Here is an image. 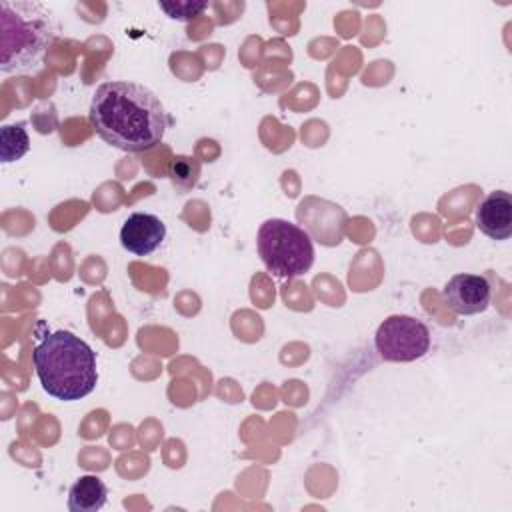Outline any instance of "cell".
Segmentation results:
<instances>
[{"mask_svg":"<svg viewBox=\"0 0 512 512\" xmlns=\"http://www.w3.org/2000/svg\"><path fill=\"white\" fill-rule=\"evenodd\" d=\"M88 116L96 134L124 152L152 150L168 128V114L158 96L128 80L102 82L92 96Z\"/></svg>","mask_w":512,"mask_h":512,"instance_id":"6da1fadb","label":"cell"},{"mask_svg":"<svg viewBox=\"0 0 512 512\" xmlns=\"http://www.w3.org/2000/svg\"><path fill=\"white\" fill-rule=\"evenodd\" d=\"M32 364L44 392L62 402L88 396L98 382L94 350L66 330L46 334L32 352Z\"/></svg>","mask_w":512,"mask_h":512,"instance_id":"7a4b0ae2","label":"cell"},{"mask_svg":"<svg viewBox=\"0 0 512 512\" xmlns=\"http://www.w3.org/2000/svg\"><path fill=\"white\" fill-rule=\"evenodd\" d=\"M54 38L52 12L36 0L0 2V70L30 72L38 68Z\"/></svg>","mask_w":512,"mask_h":512,"instance_id":"3957f363","label":"cell"},{"mask_svg":"<svg viewBox=\"0 0 512 512\" xmlns=\"http://www.w3.org/2000/svg\"><path fill=\"white\" fill-rule=\"evenodd\" d=\"M256 248L266 270L284 280L302 276L314 262V244L310 234L282 218H270L260 224Z\"/></svg>","mask_w":512,"mask_h":512,"instance_id":"277c9868","label":"cell"},{"mask_svg":"<svg viewBox=\"0 0 512 512\" xmlns=\"http://www.w3.org/2000/svg\"><path fill=\"white\" fill-rule=\"evenodd\" d=\"M374 346L386 362H414L430 350V330L414 316L394 314L378 326Z\"/></svg>","mask_w":512,"mask_h":512,"instance_id":"5b68a950","label":"cell"},{"mask_svg":"<svg viewBox=\"0 0 512 512\" xmlns=\"http://www.w3.org/2000/svg\"><path fill=\"white\" fill-rule=\"evenodd\" d=\"M444 300L452 312L460 316L480 314L490 306L492 288L480 274H454L444 290Z\"/></svg>","mask_w":512,"mask_h":512,"instance_id":"8992f818","label":"cell"},{"mask_svg":"<svg viewBox=\"0 0 512 512\" xmlns=\"http://www.w3.org/2000/svg\"><path fill=\"white\" fill-rule=\"evenodd\" d=\"M166 238L164 222L150 212L130 214L120 228V244L134 256L152 254Z\"/></svg>","mask_w":512,"mask_h":512,"instance_id":"52a82bcc","label":"cell"},{"mask_svg":"<svg viewBox=\"0 0 512 512\" xmlns=\"http://www.w3.org/2000/svg\"><path fill=\"white\" fill-rule=\"evenodd\" d=\"M478 230L492 240H508L512 236V196L504 190L490 192L476 208Z\"/></svg>","mask_w":512,"mask_h":512,"instance_id":"ba28073f","label":"cell"},{"mask_svg":"<svg viewBox=\"0 0 512 512\" xmlns=\"http://www.w3.org/2000/svg\"><path fill=\"white\" fill-rule=\"evenodd\" d=\"M108 502L106 484L94 476H80L68 490V510L70 512H98Z\"/></svg>","mask_w":512,"mask_h":512,"instance_id":"9c48e42d","label":"cell"},{"mask_svg":"<svg viewBox=\"0 0 512 512\" xmlns=\"http://www.w3.org/2000/svg\"><path fill=\"white\" fill-rule=\"evenodd\" d=\"M30 150V138L24 124H8L0 130V158L4 164L20 160Z\"/></svg>","mask_w":512,"mask_h":512,"instance_id":"30bf717a","label":"cell"},{"mask_svg":"<svg viewBox=\"0 0 512 512\" xmlns=\"http://www.w3.org/2000/svg\"><path fill=\"white\" fill-rule=\"evenodd\" d=\"M168 176H170L172 184L176 186V190L184 194L196 184V180L200 176V162L194 156L178 154L172 158V162L168 166Z\"/></svg>","mask_w":512,"mask_h":512,"instance_id":"8fae6325","label":"cell"},{"mask_svg":"<svg viewBox=\"0 0 512 512\" xmlns=\"http://www.w3.org/2000/svg\"><path fill=\"white\" fill-rule=\"evenodd\" d=\"M158 8L170 16L172 20H180V22H188L196 16H200L208 4L206 2H192V0H172V2H158Z\"/></svg>","mask_w":512,"mask_h":512,"instance_id":"7c38bea8","label":"cell"}]
</instances>
